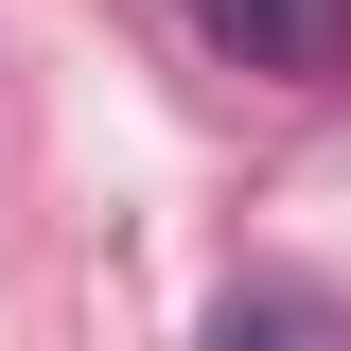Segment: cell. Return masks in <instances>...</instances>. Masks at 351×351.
Listing matches in <instances>:
<instances>
[{"label":"cell","mask_w":351,"mask_h":351,"mask_svg":"<svg viewBox=\"0 0 351 351\" xmlns=\"http://www.w3.org/2000/svg\"><path fill=\"white\" fill-rule=\"evenodd\" d=\"M193 36L228 71H334L351 53V0H193Z\"/></svg>","instance_id":"obj_1"}]
</instances>
